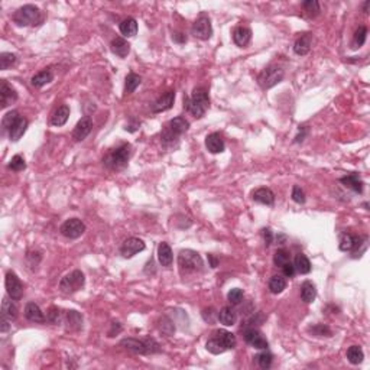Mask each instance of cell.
Masks as SVG:
<instances>
[{"instance_id":"obj_30","label":"cell","mask_w":370,"mask_h":370,"mask_svg":"<svg viewBox=\"0 0 370 370\" xmlns=\"http://www.w3.org/2000/svg\"><path fill=\"white\" fill-rule=\"evenodd\" d=\"M219 321L226 327H231L237 321V314L231 307H223L219 311Z\"/></svg>"},{"instance_id":"obj_6","label":"cell","mask_w":370,"mask_h":370,"mask_svg":"<svg viewBox=\"0 0 370 370\" xmlns=\"http://www.w3.org/2000/svg\"><path fill=\"white\" fill-rule=\"evenodd\" d=\"M120 346L136 354H153V353L161 352V346L153 338H146V340L123 338L120 341Z\"/></svg>"},{"instance_id":"obj_15","label":"cell","mask_w":370,"mask_h":370,"mask_svg":"<svg viewBox=\"0 0 370 370\" xmlns=\"http://www.w3.org/2000/svg\"><path fill=\"white\" fill-rule=\"evenodd\" d=\"M92 130V120L90 116H84L78 120V123L75 125L74 130H73V139L75 142H81L84 140Z\"/></svg>"},{"instance_id":"obj_23","label":"cell","mask_w":370,"mask_h":370,"mask_svg":"<svg viewBox=\"0 0 370 370\" xmlns=\"http://www.w3.org/2000/svg\"><path fill=\"white\" fill-rule=\"evenodd\" d=\"M340 183L344 185V186L350 188L354 192H357V194H362V192H363V185L365 184H363L360 175L356 174V172H353V174H349V175L340 178Z\"/></svg>"},{"instance_id":"obj_5","label":"cell","mask_w":370,"mask_h":370,"mask_svg":"<svg viewBox=\"0 0 370 370\" xmlns=\"http://www.w3.org/2000/svg\"><path fill=\"white\" fill-rule=\"evenodd\" d=\"M130 145L129 143H123L116 149H111L110 152L104 156L103 164L109 169L113 171H120L128 165L130 158Z\"/></svg>"},{"instance_id":"obj_17","label":"cell","mask_w":370,"mask_h":370,"mask_svg":"<svg viewBox=\"0 0 370 370\" xmlns=\"http://www.w3.org/2000/svg\"><path fill=\"white\" fill-rule=\"evenodd\" d=\"M175 101V92L169 90V92H164L153 104H152V111L153 113H162V111L169 110L174 106Z\"/></svg>"},{"instance_id":"obj_48","label":"cell","mask_w":370,"mask_h":370,"mask_svg":"<svg viewBox=\"0 0 370 370\" xmlns=\"http://www.w3.org/2000/svg\"><path fill=\"white\" fill-rule=\"evenodd\" d=\"M243 291H241L240 288H233L229 294H227V299H229V302L231 304V305H239L241 301H243Z\"/></svg>"},{"instance_id":"obj_55","label":"cell","mask_w":370,"mask_h":370,"mask_svg":"<svg viewBox=\"0 0 370 370\" xmlns=\"http://www.w3.org/2000/svg\"><path fill=\"white\" fill-rule=\"evenodd\" d=\"M172 39H174V42H178V44H184V42H186V37H185L184 34H174V35H172Z\"/></svg>"},{"instance_id":"obj_43","label":"cell","mask_w":370,"mask_h":370,"mask_svg":"<svg viewBox=\"0 0 370 370\" xmlns=\"http://www.w3.org/2000/svg\"><path fill=\"white\" fill-rule=\"evenodd\" d=\"M205 349L211 353V354H222V353L226 352V347H224L222 343H220V340H217L216 337H213L211 340H208V341H207Z\"/></svg>"},{"instance_id":"obj_20","label":"cell","mask_w":370,"mask_h":370,"mask_svg":"<svg viewBox=\"0 0 370 370\" xmlns=\"http://www.w3.org/2000/svg\"><path fill=\"white\" fill-rule=\"evenodd\" d=\"M233 41L237 46L246 48L252 41V31L247 26H237L233 31Z\"/></svg>"},{"instance_id":"obj_32","label":"cell","mask_w":370,"mask_h":370,"mask_svg":"<svg viewBox=\"0 0 370 370\" xmlns=\"http://www.w3.org/2000/svg\"><path fill=\"white\" fill-rule=\"evenodd\" d=\"M28 125H29L28 119L20 117L18 122H16V125H15V126L10 129V132H9V138H10V140H12V142H18L19 139L23 136V133L26 132V129H28Z\"/></svg>"},{"instance_id":"obj_25","label":"cell","mask_w":370,"mask_h":370,"mask_svg":"<svg viewBox=\"0 0 370 370\" xmlns=\"http://www.w3.org/2000/svg\"><path fill=\"white\" fill-rule=\"evenodd\" d=\"M65 324H67V330L68 331H80L83 328V317L78 311H68L64 318Z\"/></svg>"},{"instance_id":"obj_47","label":"cell","mask_w":370,"mask_h":370,"mask_svg":"<svg viewBox=\"0 0 370 370\" xmlns=\"http://www.w3.org/2000/svg\"><path fill=\"white\" fill-rule=\"evenodd\" d=\"M46 321L51 323V324H55V325L61 324V321H62L61 310L56 308V307H51V308L48 310V314H46Z\"/></svg>"},{"instance_id":"obj_41","label":"cell","mask_w":370,"mask_h":370,"mask_svg":"<svg viewBox=\"0 0 370 370\" xmlns=\"http://www.w3.org/2000/svg\"><path fill=\"white\" fill-rule=\"evenodd\" d=\"M16 59H18L16 55L12 54V52H3V54H0V70H3V71L9 70L12 65L16 64Z\"/></svg>"},{"instance_id":"obj_13","label":"cell","mask_w":370,"mask_h":370,"mask_svg":"<svg viewBox=\"0 0 370 370\" xmlns=\"http://www.w3.org/2000/svg\"><path fill=\"white\" fill-rule=\"evenodd\" d=\"M145 250V241L138 239V237H129L123 241V244L120 246V255L125 259H130L135 255H138L139 252Z\"/></svg>"},{"instance_id":"obj_27","label":"cell","mask_w":370,"mask_h":370,"mask_svg":"<svg viewBox=\"0 0 370 370\" xmlns=\"http://www.w3.org/2000/svg\"><path fill=\"white\" fill-rule=\"evenodd\" d=\"M52 80H54V73H52L49 68H45V70L39 71V73H37V74L31 78V84H32L35 89H41V87L49 84Z\"/></svg>"},{"instance_id":"obj_29","label":"cell","mask_w":370,"mask_h":370,"mask_svg":"<svg viewBox=\"0 0 370 370\" xmlns=\"http://www.w3.org/2000/svg\"><path fill=\"white\" fill-rule=\"evenodd\" d=\"M120 34L125 38H132L138 34V22L135 18L123 19L119 25Z\"/></svg>"},{"instance_id":"obj_31","label":"cell","mask_w":370,"mask_h":370,"mask_svg":"<svg viewBox=\"0 0 370 370\" xmlns=\"http://www.w3.org/2000/svg\"><path fill=\"white\" fill-rule=\"evenodd\" d=\"M1 317L9 321H13L18 317V307L7 298H3L1 301Z\"/></svg>"},{"instance_id":"obj_52","label":"cell","mask_w":370,"mask_h":370,"mask_svg":"<svg viewBox=\"0 0 370 370\" xmlns=\"http://www.w3.org/2000/svg\"><path fill=\"white\" fill-rule=\"evenodd\" d=\"M262 236H263V240H265V246L269 247L272 244V241H274V233H272V230L269 227L263 229L262 230Z\"/></svg>"},{"instance_id":"obj_16","label":"cell","mask_w":370,"mask_h":370,"mask_svg":"<svg viewBox=\"0 0 370 370\" xmlns=\"http://www.w3.org/2000/svg\"><path fill=\"white\" fill-rule=\"evenodd\" d=\"M16 100H18V92H16V90L7 81L3 80L1 84H0V104H1V107L6 109L7 106H10Z\"/></svg>"},{"instance_id":"obj_57","label":"cell","mask_w":370,"mask_h":370,"mask_svg":"<svg viewBox=\"0 0 370 370\" xmlns=\"http://www.w3.org/2000/svg\"><path fill=\"white\" fill-rule=\"evenodd\" d=\"M369 6H370V1L368 0V1L365 3V6H363V12H365V13H369Z\"/></svg>"},{"instance_id":"obj_37","label":"cell","mask_w":370,"mask_h":370,"mask_svg":"<svg viewBox=\"0 0 370 370\" xmlns=\"http://www.w3.org/2000/svg\"><path fill=\"white\" fill-rule=\"evenodd\" d=\"M19 119H20V116H19V111L18 110H10L7 111L4 116H3V120H1V128H3V132L6 133H9L10 129L16 125V122H18Z\"/></svg>"},{"instance_id":"obj_3","label":"cell","mask_w":370,"mask_h":370,"mask_svg":"<svg viewBox=\"0 0 370 370\" xmlns=\"http://www.w3.org/2000/svg\"><path fill=\"white\" fill-rule=\"evenodd\" d=\"M203 268V259L197 252L189 250V249H185V250L180 252V255H178V269H180V274L183 277L201 272Z\"/></svg>"},{"instance_id":"obj_8","label":"cell","mask_w":370,"mask_h":370,"mask_svg":"<svg viewBox=\"0 0 370 370\" xmlns=\"http://www.w3.org/2000/svg\"><path fill=\"white\" fill-rule=\"evenodd\" d=\"M86 283V277L81 271L75 269L73 272H70L68 275L61 279L59 282V291L65 295H71L77 291H80Z\"/></svg>"},{"instance_id":"obj_21","label":"cell","mask_w":370,"mask_h":370,"mask_svg":"<svg viewBox=\"0 0 370 370\" xmlns=\"http://www.w3.org/2000/svg\"><path fill=\"white\" fill-rule=\"evenodd\" d=\"M311 42H313L311 34H302L301 37L296 38V41L294 42V52L296 55H307L311 49Z\"/></svg>"},{"instance_id":"obj_26","label":"cell","mask_w":370,"mask_h":370,"mask_svg":"<svg viewBox=\"0 0 370 370\" xmlns=\"http://www.w3.org/2000/svg\"><path fill=\"white\" fill-rule=\"evenodd\" d=\"M68 117H70V107L67 104H62L51 116V125L56 126V128H61L68 122Z\"/></svg>"},{"instance_id":"obj_19","label":"cell","mask_w":370,"mask_h":370,"mask_svg":"<svg viewBox=\"0 0 370 370\" xmlns=\"http://www.w3.org/2000/svg\"><path fill=\"white\" fill-rule=\"evenodd\" d=\"M252 198H253L255 203L269 205V207H272L275 204V194H274V191L269 189V188H265V186L258 188L256 191H253Z\"/></svg>"},{"instance_id":"obj_10","label":"cell","mask_w":370,"mask_h":370,"mask_svg":"<svg viewBox=\"0 0 370 370\" xmlns=\"http://www.w3.org/2000/svg\"><path fill=\"white\" fill-rule=\"evenodd\" d=\"M191 34L195 38L201 39V41H208L213 35V26H211L210 18L203 15V16L197 19L191 26Z\"/></svg>"},{"instance_id":"obj_38","label":"cell","mask_w":370,"mask_h":370,"mask_svg":"<svg viewBox=\"0 0 370 370\" xmlns=\"http://www.w3.org/2000/svg\"><path fill=\"white\" fill-rule=\"evenodd\" d=\"M142 83V78L140 75L135 74V73H130V74L126 75V80H125V94H132L135 92Z\"/></svg>"},{"instance_id":"obj_14","label":"cell","mask_w":370,"mask_h":370,"mask_svg":"<svg viewBox=\"0 0 370 370\" xmlns=\"http://www.w3.org/2000/svg\"><path fill=\"white\" fill-rule=\"evenodd\" d=\"M243 338L247 344H250L252 347L258 349V350H266L269 347L268 340L263 337V334L260 333L256 328H247L243 333Z\"/></svg>"},{"instance_id":"obj_50","label":"cell","mask_w":370,"mask_h":370,"mask_svg":"<svg viewBox=\"0 0 370 370\" xmlns=\"http://www.w3.org/2000/svg\"><path fill=\"white\" fill-rule=\"evenodd\" d=\"M292 200L295 201L296 204H304L305 203V192L301 189V186H298L295 185L294 188H292Z\"/></svg>"},{"instance_id":"obj_40","label":"cell","mask_w":370,"mask_h":370,"mask_svg":"<svg viewBox=\"0 0 370 370\" xmlns=\"http://www.w3.org/2000/svg\"><path fill=\"white\" fill-rule=\"evenodd\" d=\"M255 359H256V363L259 365L260 369H269L272 366V362H274V356H272V353L268 352V349L262 350Z\"/></svg>"},{"instance_id":"obj_34","label":"cell","mask_w":370,"mask_h":370,"mask_svg":"<svg viewBox=\"0 0 370 370\" xmlns=\"http://www.w3.org/2000/svg\"><path fill=\"white\" fill-rule=\"evenodd\" d=\"M317 296V288L311 280H305L301 286V298L304 302L311 304Z\"/></svg>"},{"instance_id":"obj_22","label":"cell","mask_w":370,"mask_h":370,"mask_svg":"<svg viewBox=\"0 0 370 370\" xmlns=\"http://www.w3.org/2000/svg\"><path fill=\"white\" fill-rule=\"evenodd\" d=\"M110 49L114 55L120 56V58H126L130 52V44L125 38L117 37L110 42Z\"/></svg>"},{"instance_id":"obj_51","label":"cell","mask_w":370,"mask_h":370,"mask_svg":"<svg viewBox=\"0 0 370 370\" xmlns=\"http://www.w3.org/2000/svg\"><path fill=\"white\" fill-rule=\"evenodd\" d=\"M282 274H283V277L286 278H292L295 275V266H294V263H291V262H288V263H285L282 268Z\"/></svg>"},{"instance_id":"obj_12","label":"cell","mask_w":370,"mask_h":370,"mask_svg":"<svg viewBox=\"0 0 370 370\" xmlns=\"http://www.w3.org/2000/svg\"><path fill=\"white\" fill-rule=\"evenodd\" d=\"M4 285H6L7 295L10 296L13 301H19L23 296V283L20 282V279H19L18 275L15 272L9 271L6 274Z\"/></svg>"},{"instance_id":"obj_44","label":"cell","mask_w":370,"mask_h":370,"mask_svg":"<svg viewBox=\"0 0 370 370\" xmlns=\"http://www.w3.org/2000/svg\"><path fill=\"white\" fill-rule=\"evenodd\" d=\"M288 262H291V255H289V252L285 250V249H279V250H277L275 256H274V263H275V266L282 268V266H283L285 263H288Z\"/></svg>"},{"instance_id":"obj_18","label":"cell","mask_w":370,"mask_h":370,"mask_svg":"<svg viewBox=\"0 0 370 370\" xmlns=\"http://www.w3.org/2000/svg\"><path fill=\"white\" fill-rule=\"evenodd\" d=\"M205 148L211 153H222L226 149L224 139L220 133H211L205 138Z\"/></svg>"},{"instance_id":"obj_24","label":"cell","mask_w":370,"mask_h":370,"mask_svg":"<svg viewBox=\"0 0 370 370\" xmlns=\"http://www.w3.org/2000/svg\"><path fill=\"white\" fill-rule=\"evenodd\" d=\"M25 317H26V320H29L32 323H39V324L45 323V320H46L44 313H42V310L39 308V305L35 304V302H28L26 304V307H25Z\"/></svg>"},{"instance_id":"obj_1","label":"cell","mask_w":370,"mask_h":370,"mask_svg":"<svg viewBox=\"0 0 370 370\" xmlns=\"http://www.w3.org/2000/svg\"><path fill=\"white\" fill-rule=\"evenodd\" d=\"M210 107V98H208V92L203 87H197L194 89L191 95L186 97L184 100V109L189 111L194 117L201 119L204 114L207 113Z\"/></svg>"},{"instance_id":"obj_28","label":"cell","mask_w":370,"mask_h":370,"mask_svg":"<svg viewBox=\"0 0 370 370\" xmlns=\"http://www.w3.org/2000/svg\"><path fill=\"white\" fill-rule=\"evenodd\" d=\"M158 260L165 268H169L172 265V260H174L172 249H171V246L168 243H165V241L159 243V246H158Z\"/></svg>"},{"instance_id":"obj_46","label":"cell","mask_w":370,"mask_h":370,"mask_svg":"<svg viewBox=\"0 0 370 370\" xmlns=\"http://www.w3.org/2000/svg\"><path fill=\"white\" fill-rule=\"evenodd\" d=\"M9 169H12V171H15V172H20V171L26 169V162H25L23 156L15 155V156L10 159V162H9Z\"/></svg>"},{"instance_id":"obj_39","label":"cell","mask_w":370,"mask_h":370,"mask_svg":"<svg viewBox=\"0 0 370 370\" xmlns=\"http://www.w3.org/2000/svg\"><path fill=\"white\" fill-rule=\"evenodd\" d=\"M346 356H347V360L352 365H360L363 362V359H365V353H363L360 346H352V347H349Z\"/></svg>"},{"instance_id":"obj_7","label":"cell","mask_w":370,"mask_h":370,"mask_svg":"<svg viewBox=\"0 0 370 370\" xmlns=\"http://www.w3.org/2000/svg\"><path fill=\"white\" fill-rule=\"evenodd\" d=\"M285 77V73L280 67L278 65H269L265 70L260 71V74L258 75V84L260 86V89L263 90H269L272 87H275L277 84H279Z\"/></svg>"},{"instance_id":"obj_4","label":"cell","mask_w":370,"mask_h":370,"mask_svg":"<svg viewBox=\"0 0 370 370\" xmlns=\"http://www.w3.org/2000/svg\"><path fill=\"white\" fill-rule=\"evenodd\" d=\"M188 129H189V122L183 116H177L172 120H169L165 129L162 130L161 140L164 145H172L174 140H178V138L184 135Z\"/></svg>"},{"instance_id":"obj_9","label":"cell","mask_w":370,"mask_h":370,"mask_svg":"<svg viewBox=\"0 0 370 370\" xmlns=\"http://www.w3.org/2000/svg\"><path fill=\"white\" fill-rule=\"evenodd\" d=\"M59 231L67 239H78L84 234L86 224L80 219H68L62 223V226L59 227Z\"/></svg>"},{"instance_id":"obj_42","label":"cell","mask_w":370,"mask_h":370,"mask_svg":"<svg viewBox=\"0 0 370 370\" xmlns=\"http://www.w3.org/2000/svg\"><path fill=\"white\" fill-rule=\"evenodd\" d=\"M302 7L305 10V13L310 16V18H315L318 13H320V3L317 0H307L302 3Z\"/></svg>"},{"instance_id":"obj_54","label":"cell","mask_w":370,"mask_h":370,"mask_svg":"<svg viewBox=\"0 0 370 370\" xmlns=\"http://www.w3.org/2000/svg\"><path fill=\"white\" fill-rule=\"evenodd\" d=\"M122 331V325L119 323H111V330L109 331V337H114V333H120Z\"/></svg>"},{"instance_id":"obj_36","label":"cell","mask_w":370,"mask_h":370,"mask_svg":"<svg viewBox=\"0 0 370 370\" xmlns=\"http://www.w3.org/2000/svg\"><path fill=\"white\" fill-rule=\"evenodd\" d=\"M269 291L274 294V295H278V294H282L283 289L286 288V279L282 277V275H274V277L269 279Z\"/></svg>"},{"instance_id":"obj_49","label":"cell","mask_w":370,"mask_h":370,"mask_svg":"<svg viewBox=\"0 0 370 370\" xmlns=\"http://www.w3.org/2000/svg\"><path fill=\"white\" fill-rule=\"evenodd\" d=\"M366 38H368V29H366V26H359V29L354 32V44L357 46H362L366 42Z\"/></svg>"},{"instance_id":"obj_11","label":"cell","mask_w":370,"mask_h":370,"mask_svg":"<svg viewBox=\"0 0 370 370\" xmlns=\"http://www.w3.org/2000/svg\"><path fill=\"white\" fill-rule=\"evenodd\" d=\"M368 244V237L366 236H357V234H352V233H344L340 239V250L341 252H353L356 253L359 250L360 246Z\"/></svg>"},{"instance_id":"obj_35","label":"cell","mask_w":370,"mask_h":370,"mask_svg":"<svg viewBox=\"0 0 370 370\" xmlns=\"http://www.w3.org/2000/svg\"><path fill=\"white\" fill-rule=\"evenodd\" d=\"M214 337H216L217 340H220V343L226 347V350L234 349V346H236V337H234V334L230 333V331L219 330V331H216Z\"/></svg>"},{"instance_id":"obj_53","label":"cell","mask_w":370,"mask_h":370,"mask_svg":"<svg viewBox=\"0 0 370 370\" xmlns=\"http://www.w3.org/2000/svg\"><path fill=\"white\" fill-rule=\"evenodd\" d=\"M308 135V128L307 126H299V130H298V135L294 139V143H299V142H304V139L307 138Z\"/></svg>"},{"instance_id":"obj_56","label":"cell","mask_w":370,"mask_h":370,"mask_svg":"<svg viewBox=\"0 0 370 370\" xmlns=\"http://www.w3.org/2000/svg\"><path fill=\"white\" fill-rule=\"evenodd\" d=\"M208 260H210V266H211V268H217V263H219V262H217V259H216L213 255H208Z\"/></svg>"},{"instance_id":"obj_45","label":"cell","mask_w":370,"mask_h":370,"mask_svg":"<svg viewBox=\"0 0 370 370\" xmlns=\"http://www.w3.org/2000/svg\"><path fill=\"white\" fill-rule=\"evenodd\" d=\"M308 331L313 334V335H317V337H331V330L324 325V324H317V325H313L308 328Z\"/></svg>"},{"instance_id":"obj_33","label":"cell","mask_w":370,"mask_h":370,"mask_svg":"<svg viewBox=\"0 0 370 370\" xmlns=\"http://www.w3.org/2000/svg\"><path fill=\"white\" fill-rule=\"evenodd\" d=\"M294 266H295V272L301 274V275H307V274L311 272V262L304 253L296 255L295 260H294Z\"/></svg>"},{"instance_id":"obj_2","label":"cell","mask_w":370,"mask_h":370,"mask_svg":"<svg viewBox=\"0 0 370 370\" xmlns=\"http://www.w3.org/2000/svg\"><path fill=\"white\" fill-rule=\"evenodd\" d=\"M12 19L18 26H41L45 20V13L35 4H25L13 13Z\"/></svg>"}]
</instances>
